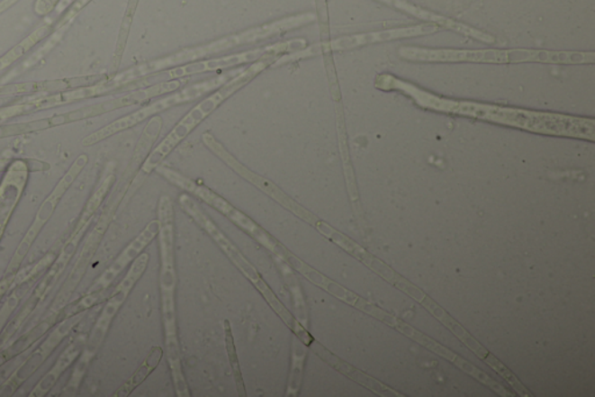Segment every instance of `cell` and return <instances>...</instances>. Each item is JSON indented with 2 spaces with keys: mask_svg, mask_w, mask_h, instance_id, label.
<instances>
[{
  "mask_svg": "<svg viewBox=\"0 0 595 397\" xmlns=\"http://www.w3.org/2000/svg\"><path fill=\"white\" fill-rule=\"evenodd\" d=\"M485 360L487 361V363H489L491 367H493L495 369V371H498L499 373H500L501 376H504V378L507 381H509V383L510 384H512V386L515 389H517V391L518 392H520V394L527 395L526 394V389L521 386V383H518V381L514 378V376L512 375V373H510L509 371V369H507L504 366V365L499 363V361L497 359L493 358L492 356H487V358Z\"/></svg>",
  "mask_w": 595,
  "mask_h": 397,
  "instance_id": "f546056e",
  "label": "cell"
},
{
  "mask_svg": "<svg viewBox=\"0 0 595 397\" xmlns=\"http://www.w3.org/2000/svg\"><path fill=\"white\" fill-rule=\"evenodd\" d=\"M15 279H17V275H10L5 276V279L0 282V297L5 295L10 288L14 287Z\"/></svg>",
  "mask_w": 595,
  "mask_h": 397,
  "instance_id": "1f68e13d",
  "label": "cell"
},
{
  "mask_svg": "<svg viewBox=\"0 0 595 397\" xmlns=\"http://www.w3.org/2000/svg\"><path fill=\"white\" fill-rule=\"evenodd\" d=\"M95 353L84 348L81 356H78L77 363L71 374L69 381L62 391V397H73L77 394L79 387L83 383L84 376H86L87 369H89L92 360L95 359Z\"/></svg>",
  "mask_w": 595,
  "mask_h": 397,
  "instance_id": "4316f807",
  "label": "cell"
},
{
  "mask_svg": "<svg viewBox=\"0 0 595 397\" xmlns=\"http://www.w3.org/2000/svg\"><path fill=\"white\" fill-rule=\"evenodd\" d=\"M158 220L151 221L150 223L146 226L145 230L140 232L139 236L131 240L129 246L119 254V257L114 260L113 264H112L110 267L98 277L97 281L91 285L89 292L86 293V296H83L73 308L69 309V311L67 312V316L86 312V311H89L90 308L94 307V305L98 304L103 297L105 296L107 289L110 288V285L113 284L114 280L117 279L120 274L125 271L127 266L137 259L140 254L145 251L147 246L155 239L156 236L158 234Z\"/></svg>",
  "mask_w": 595,
  "mask_h": 397,
  "instance_id": "30bf717a",
  "label": "cell"
},
{
  "mask_svg": "<svg viewBox=\"0 0 595 397\" xmlns=\"http://www.w3.org/2000/svg\"><path fill=\"white\" fill-rule=\"evenodd\" d=\"M305 45L306 42L302 41V40H294V41H287L277 43V45L267 46L265 47V49L243 51V53L230 55V57L206 59V61L201 62L185 63V65L175 67L174 69L163 71L161 74L156 73L148 75L146 77L139 78L137 81H134L131 86H133V87L150 86L158 85V83L173 81V79L231 68V67L258 61V59L269 57V55H278L291 50H302Z\"/></svg>",
  "mask_w": 595,
  "mask_h": 397,
  "instance_id": "52a82bcc",
  "label": "cell"
},
{
  "mask_svg": "<svg viewBox=\"0 0 595 397\" xmlns=\"http://www.w3.org/2000/svg\"><path fill=\"white\" fill-rule=\"evenodd\" d=\"M163 358V348L161 347H154L150 349L145 361L140 366L134 374L131 376L129 381H126L122 387L114 392V397H127L134 392L139 386L145 383L148 376L151 374L158 368L159 363Z\"/></svg>",
  "mask_w": 595,
  "mask_h": 397,
  "instance_id": "603a6c76",
  "label": "cell"
},
{
  "mask_svg": "<svg viewBox=\"0 0 595 397\" xmlns=\"http://www.w3.org/2000/svg\"><path fill=\"white\" fill-rule=\"evenodd\" d=\"M155 170L159 175H162L163 177L167 178L170 184L185 190V192L194 194L195 197L201 198V200L205 202L206 204L211 205L212 208L222 213L223 216L229 218V220L233 221V223L239 226V229L249 234L250 237H253L255 240H257L259 244L265 246L267 251L273 253L275 257H279L283 259L286 251L284 246L279 244V242L274 239L265 229H262L261 226L255 223V221L248 217L247 214L239 212L237 208H234L229 201L225 200V198L219 196L218 194L212 192V190L206 188V186L195 184V182L190 180L189 177L184 176L181 173L167 168V167L158 166Z\"/></svg>",
  "mask_w": 595,
  "mask_h": 397,
  "instance_id": "5b68a950",
  "label": "cell"
},
{
  "mask_svg": "<svg viewBox=\"0 0 595 397\" xmlns=\"http://www.w3.org/2000/svg\"><path fill=\"white\" fill-rule=\"evenodd\" d=\"M275 264L279 271H281L283 277H284L287 288L293 296L295 320L302 325L303 328L309 329V315H307V304L305 297L302 291V285L299 284L297 276L294 275L293 268L282 257H275Z\"/></svg>",
  "mask_w": 595,
  "mask_h": 397,
  "instance_id": "44dd1931",
  "label": "cell"
},
{
  "mask_svg": "<svg viewBox=\"0 0 595 397\" xmlns=\"http://www.w3.org/2000/svg\"><path fill=\"white\" fill-rule=\"evenodd\" d=\"M437 27L433 25H422L417 27H410V29L394 30L386 32H378V33L354 35V37H347L342 39L334 40L329 43H322V45H315L309 50H298L295 58L298 59L315 57V55L327 53L329 50H342L353 49L365 43L383 41V40H391L403 37H413L418 34H427L430 32L437 31Z\"/></svg>",
  "mask_w": 595,
  "mask_h": 397,
  "instance_id": "5bb4252c",
  "label": "cell"
},
{
  "mask_svg": "<svg viewBox=\"0 0 595 397\" xmlns=\"http://www.w3.org/2000/svg\"><path fill=\"white\" fill-rule=\"evenodd\" d=\"M277 59L278 55H269V57L255 61L249 68L242 70L231 81H227L225 85L221 86V89H218L210 97L203 99L198 105H195L182 121L177 122V125L171 130V132L163 139L161 144L156 147L154 150H151L146 161L143 162L141 167L142 173L149 175L151 172H154L158 166L162 165V162L173 152L176 147L181 144L184 139L193 132L195 127L202 124L226 99L233 96L243 86L249 85L267 67L273 66Z\"/></svg>",
  "mask_w": 595,
  "mask_h": 397,
  "instance_id": "3957f363",
  "label": "cell"
},
{
  "mask_svg": "<svg viewBox=\"0 0 595 397\" xmlns=\"http://www.w3.org/2000/svg\"><path fill=\"white\" fill-rule=\"evenodd\" d=\"M287 264L291 266V268L295 269V271L302 274V276H305L307 280L311 282V284L318 285L326 291L327 293H331V295L338 297V299L347 302L351 305L356 307L358 301L361 300L355 293L347 291V289L341 287L338 284L337 282L331 281L329 277L322 275L321 273L315 271L314 268H311V266L307 265L305 261L299 259L298 257L293 256V253L286 249L284 257H283Z\"/></svg>",
  "mask_w": 595,
  "mask_h": 397,
  "instance_id": "e0dca14e",
  "label": "cell"
},
{
  "mask_svg": "<svg viewBox=\"0 0 595 397\" xmlns=\"http://www.w3.org/2000/svg\"><path fill=\"white\" fill-rule=\"evenodd\" d=\"M84 312L76 313V315L67 316V319L59 321L53 329H51L47 338L39 344L37 348L31 352V356L23 361L20 366L15 369L14 374L0 386V397H7L14 394L20 387L32 376L35 374L46 360L50 358L56 348L61 345L62 341L70 335L71 331L77 327L83 320Z\"/></svg>",
  "mask_w": 595,
  "mask_h": 397,
  "instance_id": "8fae6325",
  "label": "cell"
},
{
  "mask_svg": "<svg viewBox=\"0 0 595 397\" xmlns=\"http://www.w3.org/2000/svg\"><path fill=\"white\" fill-rule=\"evenodd\" d=\"M223 332H225V347L227 356H229L231 371H233L235 383H237L238 394L241 397L247 396L245 383H243L241 367H239L237 347H235L233 331L229 320L223 321Z\"/></svg>",
  "mask_w": 595,
  "mask_h": 397,
  "instance_id": "484cf974",
  "label": "cell"
},
{
  "mask_svg": "<svg viewBox=\"0 0 595 397\" xmlns=\"http://www.w3.org/2000/svg\"><path fill=\"white\" fill-rule=\"evenodd\" d=\"M114 181L115 176L111 174L102 182V185H99V188L95 190L89 202H87L86 209H84L76 229L84 230V231H86L87 226L91 223L92 217H94V214L98 212L99 208H101L103 201L105 200L106 194H109Z\"/></svg>",
  "mask_w": 595,
  "mask_h": 397,
  "instance_id": "d4e9b609",
  "label": "cell"
},
{
  "mask_svg": "<svg viewBox=\"0 0 595 397\" xmlns=\"http://www.w3.org/2000/svg\"><path fill=\"white\" fill-rule=\"evenodd\" d=\"M149 264V254L141 253L131 264L130 271L127 272L126 276L112 293L109 301L106 302L101 315H99L97 321L94 325V329L86 341V349L95 353L101 348L104 340L106 338L107 332H109L112 321L122 307L126 300L129 299L130 293L133 291L134 285L141 279L143 274Z\"/></svg>",
  "mask_w": 595,
  "mask_h": 397,
  "instance_id": "7c38bea8",
  "label": "cell"
},
{
  "mask_svg": "<svg viewBox=\"0 0 595 397\" xmlns=\"http://www.w3.org/2000/svg\"><path fill=\"white\" fill-rule=\"evenodd\" d=\"M59 313H50L46 320L40 321L37 327L30 329L25 335L20 337L17 340L12 341L9 347H4L0 351V367L5 365L7 361L14 359V356L22 355L26 349L30 348L32 345L37 343L41 339L50 329L55 327L56 321L59 320Z\"/></svg>",
  "mask_w": 595,
  "mask_h": 397,
  "instance_id": "d6986e66",
  "label": "cell"
},
{
  "mask_svg": "<svg viewBox=\"0 0 595 397\" xmlns=\"http://www.w3.org/2000/svg\"><path fill=\"white\" fill-rule=\"evenodd\" d=\"M309 345L303 343L297 335L293 337V352H291V369L287 381L286 397H297L301 392Z\"/></svg>",
  "mask_w": 595,
  "mask_h": 397,
  "instance_id": "7402d4cb",
  "label": "cell"
},
{
  "mask_svg": "<svg viewBox=\"0 0 595 397\" xmlns=\"http://www.w3.org/2000/svg\"><path fill=\"white\" fill-rule=\"evenodd\" d=\"M422 302L423 304H425V307L428 308L429 311L433 312L438 320H442L443 323L446 325V327H448L450 329H453V331L456 333V336L464 341L467 347H469L471 349H473V351L476 352L482 359H486L487 356H490V353L487 352L484 347H482L476 340L471 338V337L467 335V332H465V329H463L457 323H455V321L451 320L450 317L446 315V313L443 311L440 307H437V304L427 299V297H425Z\"/></svg>",
  "mask_w": 595,
  "mask_h": 397,
  "instance_id": "cb8c5ba5",
  "label": "cell"
},
{
  "mask_svg": "<svg viewBox=\"0 0 595 397\" xmlns=\"http://www.w3.org/2000/svg\"><path fill=\"white\" fill-rule=\"evenodd\" d=\"M179 204H181L184 212H185L201 228L205 231L215 244L221 248V251L226 254L227 257L231 261V264L239 269V272L247 277L257 287L261 295L265 297L266 303L270 308L277 313L278 317L284 321L286 327L290 329H293L294 317L291 315L289 311L282 304V302L277 299L274 292L271 291L269 285L263 281L262 276L259 275L257 269L247 260L242 252L231 242L229 238L222 233L221 230L215 225L214 221L211 220L205 212H203L201 206L194 200L190 194H184L179 197Z\"/></svg>",
  "mask_w": 595,
  "mask_h": 397,
  "instance_id": "277c9868",
  "label": "cell"
},
{
  "mask_svg": "<svg viewBox=\"0 0 595 397\" xmlns=\"http://www.w3.org/2000/svg\"><path fill=\"white\" fill-rule=\"evenodd\" d=\"M158 242L161 257L159 272V289H161V307L163 328L166 336V353L167 364L174 381L176 395L189 397L185 376L182 367V353L179 347L177 311H176V289H177V272L175 257V216L173 201L169 196L161 197L158 203Z\"/></svg>",
  "mask_w": 595,
  "mask_h": 397,
  "instance_id": "6da1fadb",
  "label": "cell"
},
{
  "mask_svg": "<svg viewBox=\"0 0 595 397\" xmlns=\"http://www.w3.org/2000/svg\"><path fill=\"white\" fill-rule=\"evenodd\" d=\"M202 140L203 145L211 150L212 153L215 154L221 160L225 162L230 169H233L235 173L239 175V176L245 178L247 182L257 186V189L261 192L267 194V196L273 198L275 202H277L278 204H281L283 208L289 210L290 212L295 214V216L301 218L306 223L313 226L314 229H317L319 232L321 233L323 228H325L326 223L321 220H319L315 214L309 212V210L303 208L302 205L297 203L289 194L283 192L278 185H275L274 182L267 180V178L261 176L257 173H254L253 170L247 168L245 165H242L241 162L238 160L237 158L230 154L229 150L223 147L221 142H219L217 139L211 134L210 132H205L203 134Z\"/></svg>",
  "mask_w": 595,
  "mask_h": 397,
  "instance_id": "ba28073f",
  "label": "cell"
},
{
  "mask_svg": "<svg viewBox=\"0 0 595 397\" xmlns=\"http://www.w3.org/2000/svg\"><path fill=\"white\" fill-rule=\"evenodd\" d=\"M111 217L112 210H109V212L104 213L101 221H98L89 236L86 237L81 251H79L77 257H76L73 268L70 269L65 284L59 289L58 296L55 297L53 304H51L50 313L61 312L68 304V302L73 297L76 289L78 288L83 276L86 275L87 268H89L92 257H95L99 245H101L104 234H105L107 228H109Z\"/></svg>",
  "mask_w": 595,
  "mask_h": 397,
  "instance_id": "4fadbf2b",
  "label": "cell"
},
{
  "mask_svg": "<svg viewBox=\"0 0 595 397\" xmlns=\"http://www.w3.org/2000/svg\"><path fill=\"white\" fill-rule=\"evenodd\" d=\"M454 361L455 363H456V365H458L459 367L464 369L466 373H469V374L473 375L474 378L481 380L482 383L489 384V386L491 388H493L495 392H498L499 394L505 396L509 395L504 387H501L500 384H498L497 383H495V381L489 378V376L484 374V373L479 371V369H477L476 367H473V365L466 363V361L461 358H457V356H455Z\"/></svg>",
  "mask_w": 595,
  "mask_h": 397,
  "instance_id": "f1b7e54d",
  "label": "cell"
},
{
  "mask_svg": "<svg viewBox=\"0 0 595 397\" xmlns=\"http://www.w3.org/2000/svg\"><path fill=\"white\" fill-rule=\"evenodd\" d=\"M314 19L315 17L313 14L297 15V17L279 20V22L269 23V25L257 27V29L249 30L243 32V33L218 40V41L209 43V45L183 50L178 51V53L169 55V57L143 63V65L134 67V68L125 71V73H122L120 77L114 79L115 85L113 86L117 87V86L122 85V83H131L137 81L139 78L146 77L148 75L159 73V71L171 68V67L175 68V67L185 65V63L195 61V59L211 57V55L235 49V47L261 41L263 39L270 38L273 37V35L281 34L283 32L305 25V23L313 22Z\"/></svg>",
  "mask_w": 595,
  "mask_h": 397,
  "instance_id": "7a4b0ae2",
  "label": "cell"
},
{
  "mask_svg": "<svg viewBox=\"0 0 595 397\" xmlns=\"http://www.w3.org/2000/svg\"><path fill=\"white\" fill-rule=\"evenodd\" d=\"M310 347L313 349V352L319 356V358L326 361L329 366L338 369V372L343 373V374L348 376V378L353 379L354 381H357V383L365 384V386L373 389V391L378 392V394L386 395L385 392H393L395 395H399L397 392L389 391V389H386L384 386H381V384L375 383V381L373 379L367 378L366 375L363 374L361 372H358L357 369H355L349 366V365L343 363V361L337 358L333 353H330L329 349L323 347L322 345L319 343V341L313 339L310 345Z\"/></svg>",
  "mask_w": 595,
  "mask_h": 397,
  "instance_id": "ffe728a7",
  "label": "cell"
},
{
  "mask_svg": "<svg viewBox=\"0 0 595 397\" xmlns=\"http://www.w3.org/2000/svg\"><path fill=\"white\" fill-rule=\"evenodd\" d=\"M241 71L242 69L230 71L229 74L207 79V81L197 83V85L186 87V89L178 91V93L170 95V96L158 99V101L142 107V109H140L137 113L120 118L118 121L103 127V129L95 131V133L84 138L82 144L86 147L98 144V142L122 132V131L131 129V127L140 124V122L146 121V119L154 116V114L163 113V111L170 109V107L184 104V103L193 102L194 99L202 97L203 95L210 93V91L218 89L219 86L225 85L230 77H237Z\"/></svg>",
  "mask_w": 595,
  "mask_h": 397,
  "instance_id": "8992f818",
  "label": "cell"
},
{
  "mask_svg": "<svg viewBox=\"0 0 595 397\" xmlns=\"http://www.w3.org/2000/svg\"><path fill=\"white\" fill-rule=\"evenodd\" d=\"M395 325H397V328L399 329H401L403 333H406L407 336H410V338H413L419 341V343L425 345V347L433 349V351L437 352V355H441L442 356H445V358L449 360H454L455 356H456V355H454V353L450 352L449 349L442 347L441 345H438L435 343V341L427 338V337L421 335L420 332L415 331V329H413L412 328L407 327V325L403 324L402 321H397V324Z\"/></svg>",
  "mask_w": 595,
  "mask_h": 397,
  "instance_id": "83f0119b",
  "label": "cell"
},
{
  "mask_svg": "<svg viewBox=\"0 0 595 397\" xmlns=\"http://www.w3.org/2000/svg\"><path fill=\"white\" fill-rule=\"evenodd\" d=\"M87 162H89V157L86 154H82V156L76 158L74 164L70 166L69 170L63 175L61 180L56 185L53 192L43 201L37 212V216L34 218L33 223L27 230L25 236L23 237L17 249H15L14 257H12L10 264L6 268L5 276L15 275L20 266L26 259L27 254L30 253L32 246L37 240L40 232L42 231V229L50 221L62 197L65 196L68 189L73 185L76 178L82 173V170L86 168Z\"/></svg>",
  "mask_w": 595,
  "mask_h": 397,
  "instance_id": "9c48e42d",
  "label": "cell"
},
{
  "mask_svg": "<svg viewBox=\"0 0 595 397\" xmlns=\"http://www.w3.org/2000/svg\"><path fill=\"white\" fill-rule=\"evenodd\" d=\"M54 261L53 257H47L45 259H42L35 266L33 271L28 273L20 284H17V287L14 289L11 295L7 297L6 301L4 302L2 307H0V333L3 332V329H5L7 323H9L12 315L15 311V309L18 308L20 302L27 295V293L31 291V288L33 287L39 274L47 268V266L51 264Z\"/></svg>",
  "mask_w": 595,
  "mask_h": 397,
  "instance_id": "ac0fdd59",
  "label": "cell"
},
{
  "mask_svg": "<svg viewBox=\"0 0 595 397\" xmlns=\"http://www.w3.org/2000/svg\"><path fill=\"white\" fill-rule=\"evenodd\" d=\"M84 349V341L81 337L71 341L68 347L63 349L58 360L55 361L53 367L40 379L35 387L32 389L30 397H45L48 392L55 387L61 376L69 369L71 365L78 359Z\"/></svg>",
  "mask_w": 595,
  "mask_h": 397,
  "instance_id": "9a60e30c",
  "label": "cell"
},
{
  "mask_svg": "<svg viewBox=\"0 0 595 397\" xmlns=\"http://www.w3.org/2000/svg\"><path fill=\"white\" fill-rule=\"evenodd\" d=\"M187 79H173V81L158 83L154 86H150L149 87H146V89L134 91V93L126 95V96L94 106L95 114V116H99V114L122 109V107L141 104V103L147 102L148 99L161 96L163 94H169L171 91L177 90L179 86L185 85Z\"/></svg>",
  "mask_w": 595,
  "mask_h": 397,
  "instance_id": "2e32d148",
  "label": "cell"
},
{
  "mask_svg": "<svg viewBox=\"0 0 595 397\" xmlns=\"http://www.w3.org/2000/svg\"><path fill=\"white\" fill-rule=\"evenodd\" d=\"M397 284L402 289V291L409 293L410 296H413L414 299H417L418 301L422 302L426 297L425 293L419 291V289L414 288L413 285L409 284V282L401 280V282H397Z\"/></svg>",
  "mask_w": 595,
  "mask_h": 397,
  "instance_id": "4dcf8cb0",
  "label": "cell"
}]
</instances>
